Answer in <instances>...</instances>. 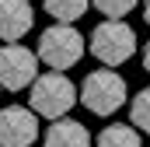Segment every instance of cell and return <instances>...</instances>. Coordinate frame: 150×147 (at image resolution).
Returning <instances> with one entry per match:
<instances>
[{"label": "cell", "instance_id": "obj_1", "mask_svg": "<svg viewBox=\"0 0 150 147\" xmlns=\"http://www.w3.org/2000/svg\"><path fill=\"white\" fill-rule=\"evenodd\" d=\"M32 109L42 116V119H59V116H70L77 102V88L74 81L67 77L63 70H49V74H38L32 81Z\"/></svg>", "mask_w": 150, "mask_h": 147}, {"label": "cell", "instance_id": "obj_2", "mask_svg": "<svg viewBox=\"0 0 150 147\" xmlns=\"http://www.w3.org/2000/svg\"><path fill=\"white\" fill-rule=\"evenodd\" d=\"M38 60L49 70H70L84 56V35L74 28V21H56L38 35Z\"/></svg>", "mask_w": 150, "mask_h": 147}, {"label": "cell", "instance_id": "obj_3", "mask_svg": "<svg viewBox=\"0 0 150 147\" xmlns=\"http://www.w3.org/2000/svg\"><path fill=\"white\" fill-rule=\"evenodd\" d=\"M126 81H122V74H115L112 67H105V70H91L84 77V84H80V102H84V109L94 112V116H112L126 105Z\"/></svg>", "mask_w": 150, "mask_h": 147}, {"label": "cell", "instance_id": "obj_4", "mask_svg": "<svg viewBox=\"0 0 150 147\" xmlns=\"http://www.w3.org/2000/svg\"><path fill=\"white\" fill-rule=\"evenodd\" d=\"M91 53L105 63V67H119L136 53V32L122 21V18H105L101 25H94L91 32Z\"/></svg>", "mask_w": 150, "mask_h": 147}, {"label": "cell", "instance_id": "obj_5", "mask_svg": "<svg viewBox=\"0 0 150 147\" xmlns=\"http://www.w3.org/2000/svg\"><path fill=\"white\" fill-rule=\"evenodd\" d=\"M38 53H32L21 42H7L0 49V88L4 91H21L38 77Z\"/></svg>", "mask_w": 150, "mask_h": 147}, {"label": "cell", "instance_id": "obj_6", "mask_svg": "<svg viewBox=\"0 0 150 147\" xmlns=\"http://www.w3.org/2000/svg\"><path fill=\"white\" fill-rule=\"evenodd\" d=\"M38 140V112L25 105L0 109V147H32Z\"/></svg>", "mask_w": 150, "mask_h": 147}, {"label": "cell", "instance_id": "obj_7", "mask_svg": "<svg viewBox=\"0 0 150 147\" xmlns=\"http://www.w3.org/2000/svg\"><path fill=\"white\" fill-rule=\"evenodd\" d=\"M35 11L32 0H0V39L4 42H18L32 32Z\"/></svg>", "mask_w": 150, "mask_h": 147}, {"label": "cell", "instance_id": "obj_8", "mask_svg": "<svg viewBox=\"0 0 150 147\" xmlns=\"http://www.w3.org/2000/svg\"><path fill=\"white\" fill-rule=\"evenodd\" d=\"M42 147H91V133L84 123H77L70 116H59L52 119V126L45 130Z\"/></svg>", "mask_w": 150, "mask_h": 147}, {"label": "cell", "instance_id": "obj_9", "mask_svg": "<svg viewBox=\"0 0 150 147\" xmlns=\"http://www.w3.org/2000/svg\"><path fill=\"white\" fill-rule=\"evenodd\" d=\"M94 147H143L140 144V130L136 126H122V123H112L98 133Z\"/></svg>", "mask_w": 150, "mask_h": 147}, {"label": "cell", "instance_id": "obj_10", "mask_svg": "<svg viewBox=\"0 0 150 147\" xmlns=\"http://www.w3.org/2000/svg\"><path fill=\"white\" fill-rule=\"evenodd\" d=\"M45 4V14L52 21H77L87 14V4L91 0H42Z\"/></svg>", "mask_w": 150, "mask_h": 147}, {"label": "cell", "instance_id": "obj_11", "mask_svg": "<svg viewBox=\"0 0 150 147\" xmlns=\"http://www.w3.org/2000/svg\"><path fill=\"white\" fill-rule=\"evenodd\" d=\"M129 119H133V126H136L140 133L150 137V88H143V91L133 95V102H129Z\"/></svg>", "mask_w": 150, "mask_h": 147}, {"label": "cell", "instance_id": "obj_12", "mask_svg": "<svg viewBox=\"0 0 150 147\" xmlns=\"http://www.w3.org/2000/svg\"><path fill=\"white\" fill-rule=\"evenodd\" d=\"M105 18H126L133 7H136V0H91Z\"/></svg>", "mask_w": 150, "mask_h": 147}, {"label": "cell", "instance_id": "obj_13", "mask_svg": "<svg viewBox=\"0 0 150 147\" xmlns=\"http://www.w3.org/2000/svg\"><path fill=\"white\" fill-rule=\"evenodd\" d=\"M143 67H147V70H150V42H147V46H143Z\"/></svg>", "mask_w": 150, "mask_h": 147}, {"label": "cell", "instance_id": "obj_14", "mask_svg": "<svg viewBox=\"0 0 150 147\" xmlns=\"http://www.w3.org/2000/svg\"><path fill=\"white\" fill-rule=\"evenodd\" d=\"M143 18H147V25H150V0L143 4Z\"/></svg>", "mask_w": 150, "mask_h": 147}]
</instances>
